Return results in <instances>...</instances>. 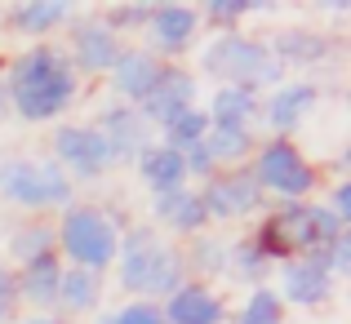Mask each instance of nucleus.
Here are the masks:
<instances>
[{"instance_id":"nucleus-1","label":"nucleus","mask_w":351,"mask_h":324,"mask_svg":"<svg viewBox=\"0 0 351 324\" xmlns=\"http://www.w3.org/2000/svg\"><path fill=\"white\" fill-rule=\"evenodd\" d=\"M5 89H9V107L14 120L27 125H58L80 98V76L71 71L62 45H27L9 58L5 67Z\"/></svg>"},{"instance_id":"nucleus-2","label":"nucleus","mask_w":351,"mask_h":324,"mask_svg":"<svg viewBox=\"0 0 351 324\" xmlns=\"http://www.w3.org/2000/svg\"><path fill=\"white\" fill-rule=\"evenodd\" d=\"M116 284L120 293L143 302H165L178 284H187V262H182V245L165 240L156 227H129L116 249Z\"/></svg>"},{"instance_id":"nucleus-3","label":"nucleus","mask_w":351,"mask_h":324,"mask_svg":"<svg viewBox=\"0 0 351 324\" xmlns=\"http://www.w3.org/2000/svg\"><path fill=\"white\" fill-rule=\"evenodd\" d=\"M347 231L351 227L325 205V200H293V205H267L249 236H254L258 249L280 266V262H289V258L320 253L325 245H334Z\"/></svg>"},{"instance_id":"nucleus-4","label":"nucleus","mask_w":351,"mask_h":324,"mask_svg":"<svg viewBox=\"0 0 351 324\" xmlns=\"http://www.w3.org/2000/svg\"><path fill=\"white\" fill-rule=\"evenodd\" d=\"M120 236H125L120 218L107 205H89V200L67 205L53 222V249H58L62 266H80V271H94V275L112 271Z\"/></svg>"},{"instance_id":"nucleus-5","label":"nucleus","mask_w":351,"mask_h":324,"mask_svg":"<svg viewBox=\"0 0 351 324\" xmlns=\"http://www.w3.org/2000/svg\"><path fill=\"white\" fill-rule=\"evenodd\" d=\"M200 71L218 85H232V89H254V94H267L285 80L280 62L271 58L267 40L245 32H214L209 45L200 49Z\"/></svg>"},{"instance_id":"nucleus-6","label":"nucleus","mask_w":351,"mask_h":324,"mask_svg":"<svg viewBox=\"0 0 351 324\" xmlns=\"http://www.w3.org/2000/svg\"><path fill=\"white\" fill-rule=\"evenodd\" d=\"M0 200L23 209L27 218L62 214L76 205V182L49 155H5L0 160Z\"/></svg>"},{"instance_id":"nucleus-7","label":"nucleus","mask_w":351,"mask_h":324,"mask_svg":"<svg viewBox=\"0 0 351 324\" xmlns=\"http://www.w3.org/2000/svg\"><path fill=\"white\" fill-rule=\"evenodd\" d=\"M249 173H254L258 191L267 205H293V200H316L320 191V169L302 155L293 138H263L249 155Z\"/></svg>"},{"instance_id":"nucleus-8","label":"nucleus","mask_w":351,"mask_h":324,"mask_svg":"<svg viewBox=\"0 0 351 324\" xmlns=\"http://www.w3.org/2000/svg\"><path fill=\"white\" fill-rule=\"evenodd\" d=\"M49 160L67 173L71 182H98L116 169L112 151H107L103 134H98L89 120H58L49 134Z\"/></svg>"},{"instance_id":"nucleus-9","label":"nucleus","mask_w":351,"mask_h":324,"mask_svg":"<svg viewBox=\"0 0 351 324\" xmlns=\"http://www.w3.org/2000/svg\"><path fill=\"white\" fill-rule=\"evenodd\" d=\"M196 191H200V205H205L209 222H249V218H263L267 209V196L258 191L249 164L245 169H218Z\"/></svg>"},{"instance_id":"nucleus-10","label":"nucleus","mask_w":351,"mask_h":324,"mask_svg":"<svg viewBox=\"0 0 351 324\" xmlns=\"http://www.w3.org/2000/svg\"><path fill=\"white\" fill-rule=\"evenodd\" d=\"M120 49H125V40L103 23V14H76L67 23V45H62V53H67L76 76H107L112 62L120 58Z\"/></svg>"},{"instance_id":"nucleus-11","label":"nucleus","mask_w":351,"mask_h":324,"mask_svg":"<svg viewBox=\"0 0 351 324\" xmlns=\"http://www.w3.org/2000/svg\"><path fill=\"white\" fill-rule=\"evenodd\" d=\"M276 298L285 302V311L298 307V311H316L334 298L338 280L329 275V266L320 262V253H307V258H289V262L276 266Z\"/></svg>"},{"instance_id":"nucleus-12","label":"nucleus","mask_w":351,"mask_h":324,"mask_svg":"<svg viewBox=\"0 0 351 324\" xmlns=\"http://www.w3.org/2000/svg\"><path fill=\"white\" fill-rule=\"evenodd\" d=\"M200 27H205V23H200L196 5L160 0V5H152V18H147V27H143V36H147L143 49H152L160 62H173V58H182V53L196 45Z\"/></svg>"},{"instance_id":"nucleus-13","label":"nucleus","mask_w":351,"mask_h":324,"mask_svg":"<svg viewBox=\"0 0 351 324\" xmlns=\"http://www.w3.org/2000/svg\"><path fill=\"white\" fill-rule=\"evenodd\" d=\"M316 107H320L316 80H280L258 103V125H267V138H289Z\"/></svg>"},{"instance_id":"nucleus-14","label":"nucleus","mask_w":351,"mask_h":324,"mask_svg":"<svg viewBox=\"0 0 351 324\" xmlns=\"http://www.w3.org/2000/svg\"><path fill=\"white\" fill-rule=\"evenodd\" d=\"M89 125L103 134V142H107V151H112L116 164H134L138 155H143L147 147L156 142V129L147 125L143 116H138V107L116 103V98L98 107V116L89 120Z\"/></svg>"},{"instance_id":"nucleus-15","label":"nucleus","mask_w":351,"mask_h":324,"mask_svg":"<svg viewBox=\"0 0 351 324\" xmlns=\"http://www.w3.org/2000/svg\"><path fill=\"white\" fill-rule=\"evenodd\" d=\"M200 80L196 71L178 67V62H165V71L156 76V85L143 94V103H138V116L147 120L152 129H165L173 116H182V111L200 107Z\"/></svg>"},{"instance_id":"nucleus-16","label":"nucleus","mask_w":351,"mask_h":324,"mask_svg":"<svg viewBox=\"0 0 351 324\" xmlns=\"http://www.w3.org/2000/svg\"><path fill=\"white\" fill-rule=\"evenodd\" d=\"M152 218H156V231L165 240H196L209 231V214L200 205V191L196 187H173L165 196H152Z\"/></svg>"},{"instance_id":"nucleus-17","label":"nucleus","mask_w":351,"mask_h":324,"mask_svg":"<svg viewBox=\"0 0 351 324\" xmlns=\"http://www.w3.org/2000/svg\"><path fill=\"white\" fill-rule=\"evenodd\" d=\"M160 316L165 324H227V298L214 289V284H200L187 280L160 302Z\"/></svg>"},{"instance_id":"nucleus-18","label":"nucleus","mask_w":351,"mask_h":324,"mask_svg":"<svg viewBox=\"0 0 351 324\" xmlns=\"http://www.w3.org/2000/svg\"><path fill=\"white\" fill-rule=\"evenodd\" d=\"M267 49L280 62V71H289V67L293 71H316L334 58V40L325 32H316V27H285V32H276L267 40Z\"/></svg>"},{"instance_id":"nucleus-19","label":"nucleus","mask_w":351,"mask_h":324,"mask_svg":"<svg viewBox=\"0 0 351 324\" xmlns=\"http://www.w3.org/2000/svg\"><path fill=\"white\" fill-rule=\"evenodd\" d=\"M165 71V62L156 58L152 49H143V45H125L120 49V58L112 62V71H107V85H112L116 103H129L138 107L143 103V94L156 85V76Z\"/></svg>"},{"instance_id":"nucleus-20","label":"nucleus","mask_w":351,"mask_h":324,"mask_svg":"<svg viewBox=\"0 0 351 324\" xmlns=\"http://www.w3.org/2000/svg\"><path fill=\"white\" fill-rule=\"evenodd\" d=\"M76 18V5H67V0H18V5L5 9V27L18 36H27V40H49L53 32H62V27Z\"/></svg>"},{"instance_id":"nucleus-21","label":"nucleus","mask_w":351,"mask_h":324,"mask_svg":"<svg viewBox=\"0 0 351 324\" xmlns=\"http://www.w3.org/2000/svg\"><path fill=\"white\" fill-rule=\"evenodd\" d=\"M18 280V302L32 307V316H53V302H58V280H62V258L45 253L36 262L14 266Z\"/></svg>"},{"instance_id":"nucleus-22","label":"nucleus","mask_w":351,"mask_h":324,"mask_svg":"<svg viewBox=\"0 0 351 324\" xmlns=\"http://www.w3.org/2000/svg\"><path fill=\"white\" fill-rule=\"evenodd\" d=\"M103 293H107V275L80 271V266H62V280H58V302H53V316H62V320L94 316V311L103 307Z\"/></svg>"},{"instance_id":"nucleus-23","label":"nucleus","mask_w":351,"mask_h":324,"mask_svg":"<svg viewBox=\"0 0 351 324\" xmlns=\"http://www.w3.org/2000/svg\"><path fill=\"white\" fill-rule=\"evenodd\" d=\"M134 169H138V178H143V187L152 191V196H165V191H173V187H191V182H187V164H182V151L165 147L160 138H156V142L134 160Z\"/></svg>"},{"instance_id":"nucleus-24","label":"nucleus","mask_w":351,"mask_h":324,"mask_svg":"<svg viewBox=\"0 0 351 324\" xmlns=\"http://www.w3.org/2000/svg\"><path fill=\"white\" fill-rule=\"evenodd\" d=\"M258 103H263V94H254V89H232V85H218L214 94H209V129H254L258 125Z\"/></svg>"},{"instance_id":"nucleus-25","label":"nucleus","mask_w":351,"mask_h":324,"mask_svg":"<svg viewBox=\"0 0 351 324\" xmlns=\"http://www.w3.org/2000/svg\"><path fill=\"white\" fill-rule=\"evenodd\" d=\"M227 275L236 284H245V289H258V284H267L276 275V262L258 249L254 236H236L227 240Z\"/></svg>"},{"instance_id":"nucleus-26","label":"nucleus","mask_w":351,"mask_h":324,"mask_svg":"<svg viewBox=\"0 0 351 324\" xmlns=\"http://www.w3.org/2000/svg\"><path fill=\"white\" fill-rule=\"evenodd\" d=\"M182 262H187V280H200V284H214L227 275V240L205 231V236L187 240L182 245Z\"/></svg>"},{"instance_id":"nucleus-27","label":"nucleus","mask_w":351,"mask_h":324,"mask_svg":"<svg viewBox=\"0 0 351 324\" xmlns=\"http://www.w3.org/2000/svg\"><path fill=\"white\" fill-rule=\"evenodd\" d=\"M5 249H9V258H14L18 266L36 262V258H45V253H58V249H53V222H45V218L14 222V227H9Z\"/></svg>"},{"instance_id":"nucleus-28","label":"nucleus","mask_w":351,"mask_h":324,"mask_svg":"<svg viewBox=\"0 0 351 324\" xmlns=\"http://www.w3.org/2000/svg\"><path fill=\"white\" fill-rule=\"evenodd\" d=\"M254 147H258L254 129H209L205 134V151L214 155L218 169H245Z\"/></svg>"},{"instance_id":"nucleus-29","label":"nucleus","mask_w":351,"mask_h":324,"mask_svg":"<svg viewBox=\"0 0 351 324\" xmlns=\"http://www.w3.org/2000/svg\"><path fill=\"white\" fill-rule=\"evenodd\" d=\"M285 320H289V311H285V302L276 298L271 284L249 289L245 298H240V307L227 316V324H285Z\"/></svg>"},{"instance_id":"nucleus-30","label":"nucleus","mask_w":351,"mask_h":324,"mask_svg":"<svg viewBox=\"0 0 351 324\" xmlns=\"http://www.w3.org/2000/svg\"><path fill=\"white\" fill-rule=\"evenodd\" d=\"M205 134H209L205 107H191V111H182V116H173L165 129H156V138H160L165 147H173V151H187V147L205 142Z\"/></svg>"},{"instance_id":"nucleus-31","label":"nucleus","mask_w":351,"mask_h":324,"mask_svg":"<svg viewBox=\"0 0 351 324\" xmlns=\"http://www.w3.org/2000/svg\"><path fill=\"white\" fill-rule=\"evenodd\" d=\"M263 9H267L263 0H205V5H196V14L214 32H240V23L249 14H263Z\"/></svg>"},{"instance_id":"nucleus-32","label":"nucleus","mask_w":351,"mask_h":324,"mask_svg":"<svg viewBox=\"0 0 351 324\" xmlns=\"http://www.w3.org/2000/svg\"><path fill=\"white\" fill-rule=\"evenodd\" d=\"M147 18H152V0H125V5L103 9V23L112 27L120 40H125V36H134V32H143Z\"/></svg>"},{"instance_id":"nucleus-33","label":"nucleus","mask_w":351,"mask_h":324,"mask_svg":"<svg viewBox=\"0 0 351 324\" xmlns=\"http://www.w3.org/2000/svg\"><path fill=\"white\" fill-rule=\"evenodd\" d=\"M98 324H165L160 316V302H143V298H125L120 307L103 311Z\"/></svg>"},{"instance_id":"nucleus-34","label":"nucleus","mask_w":351,"mask_h":324,"mask_svg":"<svg viewBox=\"0 0 351 324\" xmlns=\"http://www.w3.org/2000/svg\"><path fill=\"white\" fill-rule=\"evenodd\" d=\"M320 262L329 266V275H334V280L351 275V231H347V236H338L334 245H325V249H320Z\"/></svg>"},{"instance_id":"nucleus-35","label":"nucleus","mask_w":351,"mask_h":324,"mask_svg":"<svg viewBox=\"0 0 351 324\" xmlns=\"http://www.w3.org/2000/svg\"><path fill=\"white\" fill-rule=\"evenodd\" d=\"M18 280H14V266L0 262V324H14L18 320Z\"/></svg>"},{"instance_id":"nucleus-36","label":"nucleus","mask_w":351,"mask_h":324,"mask_svg":"<svg viewBox=\"0 0 351 324\" xmlns=\"http://www.w3.org/2000/svg\"><path fill=\"white\" fill-rule=\"evenodd\" d=\"M329 209H334L343 222H351V178H338L334 187H329V200H325Z\"/></svg>"},{"instance_id":"nucleus-37","label":"nucleus","mask_w":351,"mask_h":324,"mask_svg":"<svg viewBox=\"0 0 351 324\" xmlns=\"http://www.w3.org/2000/svg\"><path fill=\"white\" fill-rule=\"evenodd\" d=\"M14 324H71V320H62V316H23Z\"/></svg>"},{"instance_id":"nucleus-38","label":"nucleus","mask_w":351,"mask_h":324,"mask_svg":"<svg viewBox=\"0 0 351 324\" xmlns=\"http://www.w3.org/2000/svg\"><path fill=\"white\" fill-rule=\"evenodd\" d=\"M0 120H14V107H9V89H5V76H0Z\"/></svg>"}]
</instances>
